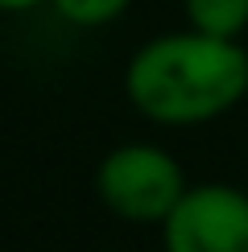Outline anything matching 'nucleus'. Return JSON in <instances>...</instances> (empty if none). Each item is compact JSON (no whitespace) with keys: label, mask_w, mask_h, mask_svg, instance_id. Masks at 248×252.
<instances>
[{"label":"nucleus","mask_w":248,"mask_h":252,"mask_svg":"<svg viewBox=\"0 0 248 252\" xmlns=\"http://www.w3.org/2000/svg\"><path fill=\"white\" fill-rule=\"evenodd\" d=\"M248 95V50L203 29L157 33L124 62V99L157 128H199Z\"/></svg>","instance_id":"obj_1"},{"label":"nucleus","mask_w":248,"mask_h":252,"mask_svg":"<svg viewBox=\"0 0 248 252\" xmlns=\"http://www.w3.org/2000/svg\"><path fill=\"white\" fill-rule=\"evenodd\" d=\"M190 190L182 161L161 145L128 141L103 153L95 165V198L124 223H165Z\"/></svg>","instance_id":"obj_2"},{"label":"nucleus","mask_w":248,"mask_h":252,"mask_svg":"<svg viewBox=\"0 0 248 252\" xmlns=\"http://www.w3.org/2000/svg\"><path fill=\"white\" fill-rule=\"evenodd\" d=\"M161 252H248V190L199 182L161 223Z\"/></svg>","instance_id":"obj_3"},{"label":"nucleus","mask_w":248,"mask_h":252,"mask_svg":"<svg viewBox=\"0 0 248 252\" xmlns=\"http://www.w3.org/2000/svg\"><path fill=\"white\" fill-rule=\"evenodd\" d=\"M182 13L190 29L215 37H244L248 29V0H182Z\"/></svg>","instance_id":"obj_4"},{"label":"nucleus","mask_w":248,"mask_h":252,"mask_svg":"<svg viewBox=\"0 0 248 252\" xmlns=\"http://www.w3.org/2000/svg\"><path fill=\"white\" fill-rule=\"evenodd\" d=\"M50 8L58 21H66L75 29H103L128 13L132 0H50Z\"/></svg>","instance_id":"obj_5"},{"label":"nucleus","mask_w":248,"mask_h":252,"mask_svg":"<svg viewBox=\"0 0 248 252\" xmlns=\"http://www.w3.org/2000/svg\"><path fill=\"white\" fill-rule=\"evenodd\" d=\"M41 4H50V0H0V13H33V8H41Z\"/></svg>","instance_id":"obj_6"}]
</instances>
